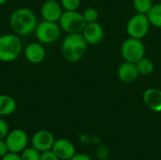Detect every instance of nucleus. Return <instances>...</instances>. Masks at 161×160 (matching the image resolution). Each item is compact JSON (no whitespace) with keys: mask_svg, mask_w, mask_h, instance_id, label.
I'll return each instance as SVG.
<instances>
[{"mask_svg":"<svg viewBox=\"0 0 161 160\" xmlns=\"http://www.w3.org/2000/svg\"><path fill=\"white\" fill-rule=\"evenodd\" d=\"M8 22L13 33L18 36H27L34 33L39 23L35 12L25 7L14 9L9 16Z\"/></svg>","mask_w":161,"mask_h":160,"instance_id":"nucleus-1","label":"nucleus"},{"mask_svg":"<svg viewBox=\"0 0 161 160\" xmlns=\"http://www.w3.org/2000/svg\"><path fill=\"white\" fill-rule=\"evenodd\" d=\"M88 49V43L81 33L68 34L61 43V55L63 58L70 62L75 63L80 61Z\"/></svg>","mask_w":161,"mask_h":160,"instance_id":"nucleus-2","label":"nucleus"},{"mask_svg":"<svg viewBox=\"0 0 161 160\" xmlns=\"http://www.w3.org/2000/svg\"><path fill=\"white\" fill-rule=\"evenodd\" d=\"M23 42L15 33H6L0 36V61L8 63L16 60L22 54Z\"/></svg>","mask_w":161,"mask_h":160,"instance_id":"nucleus-3","label":"nucleus"},{"mask_svg":"<svg viewBox=\"0 0 161 160\" xmlns=\"http://www.w3.org/2000/svg\"><path fill=\"white\" fill-rule=\"evenodd\" d=\"M58 25L61 30L67 34H79L82 33L87 23L83 17V14L77 10H64L58 21Z\"/></svg>","mask_w":161,"mask_h":160,"instance_id":"nucleus-4","label":"nucleus"},{"mask_svg":"<svg viewBox=\"0 0 161 160\" xmlns=\"http://www.w3.org/2000/svg\"><path fill=\"white\" fill-rule=\"evenodd\" d=\"M60 30L61 28L58 23L42 20V22L38 23L34 34L38 41H40L41 43L51 44L56 42L59 39Z\"/></svg>","mask_w":161,"mask_h":160,"instance_id":"nucleus-5","label":"nucleus"},{"mask_svg":"<svg viewBox=\"0 0 161 160\" xmlns=\"http://www.w3.org/2000/svg\"><path fill=\"white\" fill-rule=\"evenodd\" d=\"M121 54L125 61L137 63L144 57L145 47L142 40L129 38L123 42L121 47Z\"/></svg>","mask_w":161,"mask_h":160,"instance_id":"nucleus-6","label":"nucleus"},{"mask_svg":"<svg viewBox=\"0 0 161 160\" xmlns=\"http://www.w3.org/2000/svg\"><path fill=\"white\" fill-rule=\"evenodd\" d=\"M150 25L151 24L146 14L136 13L127 22L126 31L130 38L142 40L148 34Z\"/></svg>","mask_w":161,"mask_h":160,"instance_id":"nucleus-7","label":"nucleus"},{"mask_svg":"<svg viewBox=\"0 0 161 160\" xmlns=\"http://www.w3.org/2000/svg\"><path fill=\"white\" fill-rule=\"evenodd\" d=\"M5 141L9 152L20 154L27 147L28 136L25 131L16 128L8 133Z\"/></svg>","mask_w":161,"mask_h":160,"instance_id":"nucleus-8","label":"nucleus"},{"mask_svg":"<svg viewBox=\"0 0 161 160\" xmlns=\"http://www.w3.org/2000/svg\"><path fill=\"white\" fill-rule=\"evenodd\" d=\"M55 141V137L50 131L42 129L33 134L31 138V146L42 153L51 150Z\"/></svg>","mask_w":161,"mask_h":160,"instance_id":"nucleus-9","label":"nucleus"},{"mask_svg":"<svg viewBox=\"0 0 161 160\" xmlns=\"http://www.w3.org/2000/svg\"><path fill=\"white\" fill-rule=\"evenodd\" d=\"M63 8L59 3V1H47L45 0L40 9L41 16L42 20L58 23L62 13Z\"/></svg>","mask_w":161,"mask_h":160,"instance_id":"nucleus-10","label":"nucleus"},{"mask_svg":"<svg viewBox=\"0 0 161 160\" xmlns=\"http://www.w3.org/2000/svg\"><path fill=\"white\" fill-rule=\"evenodd\" d=\"M23 51L25 59L32 64L42 63L46 56V50L40 41H33L26 44Z\"/></svg>","mask_w":161,"mask_h":160,"instance_id":"nucleus-11","label":"nucleus"},{"mask_svg":"<svg viewBox=\"0 0 161 160\" xmlns=\"http://www.w3.org/2000/svg\"><path fill=\"white\" fill-rule=\"evenodd\" d=\"M81 34L84 37L87 43L92 45L100 43L103 41L105 35L103 26L97 22L87 24Z\"/></svg>","mask_w":161,"mask_h":160,"instance_id":"nucleus-12","label":"nucleus"},{"mask_svg":"<svg viewBox=\"0 0 161 160\" xmlns=\"http://www.w3.org/2000/svg\"><path fill=\"white\" fill-rule=\"evenodd\" d=\"M52 151L61 160H70L75 155V145L67 139L56 140Z\"/></svg>","mask_w":161,"mask_h":160,"instance_id":"nucleus-13","label":"nucleus"},{"mask_svg":"<svg viewBox=\"0 0 161 160\" xmlns=\"http://www.w3.org/2000/svg\"><path fill=\"white\" fill-rule=\"evenodd\" d=\"M118 77L124 83H131L135 81L140 74L138 72L136 63L125 61L118 68Z\"/></svg>","mask_w":161,"mask_h":160,"instance_id":"nucleus-14","label":"nucleus"},{"mask_svg":"<svg viewBox=\"0 0 161 160\" xmlns=\"http://www.w3.org/2000/svg\"><path fill=\"white\" fill-rule=\"evenodd\" d=\"M144 104L153 111L161 112V90L148 89L143 93Z\"/></svg>","mask_w":161,"mask_h":160,"instance_id":"nucleus-15","label":"nucleus"},{"mask_svg":"<svg viewBox=\"0 0 161 160\" xmlns=\"http://www.w3.org/2000/svg\"><path fill=\"white\" fill-rule=\"evenodd\" d=\"M17 108L16 100L8 94H0V117L9 116Z\"/></svg>","mask_w":161,"mask_h":160,"instance_id":"nucleus-16","label":"nucleus"},{"mask_svg":"<svg viewBox=\"0 0 161 160\" xmlns=\"http://www.w3.org/2000/svg\"><path fill=\"white\" fill-rule=\"evenodd\" d=\"M147 17L152 25L161 28V2L153 5L147 13Z\"/></svg>","mask_w":161,"mask_h":160,"instance_id":"nucleus-17","label":"nucleus"},{"mask_svg":"<svg viewBox=\"0 0 161 160\" xmlns=\"http://www.w3.org/2000/svg\"><path fill=\"white\" fill-rule=\"evenodd\" d=\"M136 66H137L139 74H142V75L151 74L154 72V69H155V65H154L153 61L150 58H147L145 57H143L142 59H140L136 63Z\"/></svg>","mask_w":161,"mask_h":160,"instance_id":"nucleus-18","label":"nucleus"},{"mask_svg":"<svg viewBox=\"0 0 161 160\" xmlns=\"http://www.w3.org/2000/svg\"><path fill=\"white\" fill-rule=\"evenodd\" d=\"M153 5V0H133V7L137 13H142L147 15Z\"/></svg>","mask_w":161,"mask_h":160,"instance_id":"nucleus-19","label":"nucleus"},{"mask_svg":"<svg viewBox=\"0 0 161 160\" xmlns=\"http://www.w3.org/2000/svg\"><path fill=\"white\" fill-rule=\"evenodd\" d=\"M22 160H40L41 158V152L33 148L32 146L30 148H25L22 154H21Z\"/></svg>","mask_w":161,"mask_h":160,"instance_id":"nucleus-20","label":"nucleus"},{"mask_svg":"<svg viewBox=\"0 0 161 160\" xmlns=\"http://www.w3.org/2000/svg\"><path fill=\"white\" fill-rule=\"evenodd\" d=\"M82 14H83V17H84L87 24L95 23V22H97V20L99 18L98 10L96 8H88Z\"/></svg>","mask_w":161,"mask_h":160,"instance_id":"nucleus-21","label":"nucleus"},{"mask_svg":"<svg viewBox=\"0 0 161 160\" xmlns=\"http://www.w3.org/2000/svg\"><path fill=\"white\" fill-rule=\"evenodd\" d=\"M59 3L63 8V10L66 11H74L77 10L80 7V0H59Z\"/></svg>","mask_w":161,"mask_h":160,"instance_id":"nucleus-22","label":"nucleus"},{"mask_svg":"<svg viewBox=\"0 0 161 160\" xmlns=\"http://www.w3.org/2000/svg\"><path fill=\"white\" fill-rule=\"evenodd\" d=\"M8 132L9 130H8V123L4 119L0 118V141L5 140Z\"/></svg>","mask_w":161,"mask_h":160,"instance_id":"nucleus-23","label":"nucleus"},{"mask_svg":"<svg viewBox=\"0 0 161 160\" xmlns=\"http://www.w3.org/2000/svg\"><path fill=\"white\" fill-rule=\"evenodd\" d=\"M40 160H60L57 155L51 150H48V151H45V152H42L41 153V158Z\"/></svg>","mask_w":161,"mask_h":160,"instance_id":"nucleus-24","label":"nucleus"},{"mask_svg":"<svg viewBox=\"0 0 161 160\" xmlns=\"http://www.w3.org/2000/svg\"><path fill=\"white\" fill-rule=\"evenodd\" d=\"M1 160H22L21 155L17 154V153H12V152H8L6 156H4Z\"/></svg>","mask_w":161,"mask_h":160,"instance_id":"nucleus-25","label":"nucleus"},{"mask_svg":"<svg viewBox=\"0 0 161 160\" xmlns=\"http://www.w3.org/2000/svg\"><path fill=\"white\" fill-rule=\"evenodd\" d=\"M8 152L9 151L8 149V146H7L5 140H1L0 141V158H2L4 156H6Z\"/></svg>","mask_w":161,"mask_h":160,"instance_id":"nucleus-26","label":"nucleus"},{"mask_svg":"<svg viewBox=\"0 0 161 160\" xmlns=\"http://www.w3.org/2000/svg\"><path fill=\"white\" fill-rule=\"evenodd\" d=\"M70 160H92L86 154H75Z\"/></svg>","mask_w":161,"mask_h":160,"instance_id":"nucleus-27","label":"nucleus"},{"mask_svg":"<svg viewBox=\"0 0 161 160\" xmlns=\"http://www.w3.org/2000/svg\"><path fill=\"white\" fill-rule=\"evenodd\" d=\"M8 2V0H0V6H2V5H4V4H6Z\"/></svg>","mask_w":161,"mask_h":160,"instance_id":"nucleus-28","label":"nucleus"},{"mask_svg":"<svg viewBox=\"0 0 161 160\" xmlns=\"http://www.w3.org/2000/svg\"><path fill=\"white\" fill-rule=\"evenodd\" d=\"M47 1H59V0H47Z\"/></svg>","mask_w":161,"mask_h":160,"instance_id":"nucleus-29","label":"nucleus"},{"mask_svg":"<svg viewBox=\"0 0 161 160\" xmlns=\"http://www.w3.org/2000/svg\"><path fill=\"white\" fill-rule=\"evenodd\" d=\"M158 1H160V2H161V0H158Z\"/></svg>","mask_w":161,"mask_h":160,"instance_id":"nucleus-30","label":"nucleus"}]
</instances>
